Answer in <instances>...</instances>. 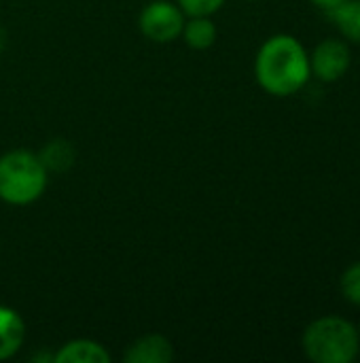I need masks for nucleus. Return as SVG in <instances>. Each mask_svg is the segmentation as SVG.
I'll use <instances>...</instances> for the list:
<instances>
[{
    "label": "nucleus",
    "mask_w": 360,
    "mask_h": 363,
    "mask_svg": "<svg viewBox=\"0 0 360 363\" xmlns=\"http://www.w3.org/2000/svg\"><path fill=\"white\" fill-rule=\"evenodd\" d=\"M310 72V57L295 36L276 34L257 53V81L272 96H293L308 83Z\"/></svg>",
    "instance_id": "nucleus-1"
},
{
    "label": "nucleus",
    "mask_w": 360,
    "mask_h": 363,
    "mask_svg": "<svg viewBox=\"0 0 360 363\" xmlns=\"http://www.w3.org/2000/svg\"><path fill=\"white\" fill-rule=\"evenodd\" d=\"M47 187V168L38 155L15 149L0 157V200L23 206L42 196Z\"/></svg>",
    "instance_id": "nucleus-2"
},
{
    "label": "nucleus",
    "mask_w": 360,
    "mask_h": 363,
    "mask_svg": "<svg viewBox=\"0 0 360 363\" xmlns=\"http://www.w3.org/2000/svg\"><path fill=\"white\" fill-rule=\"evenodd\" d=\"M356 328L339 317H325L308 325L303 334L306 355L316 363H350L359 355Z\"/></svg>",
    "instance_id": "nucleus-3"
},
{
    "label": "nucleus",
    "mask_w": 360,
    "mask_h": 363,
    "mask_svg": "<svg viewBox=\"0 0 360 363\" xmlns=\"http://www.w3.org/2000/svg\"><path fill=\"white\" fill-rule=\"evenodd\" d=\"M138 23L146 38L155 43H170L182 34L185 13L178 4H172L168 0H153L142 9Z\"/></svg>",
    "instance_id": "nucleus-4"
},
{
    "label": "nucleus",
    "mask_w": 360,
    "mask_h": 363,
    "mask_svg": "<svg viewBox=\"0 0 360 363\" xmlns=\"http://www.w3.org/2000/svg\"><path fill=\"white\" fill-rule=\"evenodd\" d=\"M350 68V49L344 40L327 38L323 40L310 60V70L325 83L337 81Z\"/></svg>",
    "instance_id": "nucleus-5"
},
{
    "label": "nucleus",
    "mask_w": 360,
    "mask_h": 363,
    "mask_svg": "<svg viewBox=\"0 0 360 363\" xmlns=\"http://www.w3.org/2000/svg\"><path fill=\"white\" fill-rule=\"evenodd\" d=\"M127 363H168L174 359L172 342L159 334H149L132 342L123 355Z\"/></svg>",
    "instance_id": "nucleus-6"
},
{
    "label": "nucleus",
    "mask_w": 360,
    "mask_h": 363,
    "mask_svg": "<svg viewBox=\"0 0 360 363\" xmlns=\"http://www.w3.org/2000/svg\"><path fill=\"white\" fill-rule=\"evenodd\" d=\"M23 319L8 306H0V362L11 359L23 345Z\"/></svg>",
    "instance_id": "nucleus-7"
},
{
    "label": "nucleus",
    "mask_w": 360,
    "mask_h": 363,
    "mask_svg": "<svg viewBox=\"0 0 360 363\" xmlns=\"http://www.w3.org/2000/svg\"><path fill=\"white\" fill-rule=\"evenodd\" d=\"M110 353L93 340H72L53 357L55 363H110Z\"/></svg>",
    "instance_id": "nucleus-8"
},
{
    "label": "nucleus",
    "mask_w": 360,
    "mask_h": 363,
    "mask_svg": "<svg viewBox=\"0 0 360 363\" xmlns=\"http://www.w3.org/2000/svg\"><path fill=\"white\" fill-rule=\"evenodd\" d=\"M329 15L346 38L360 43V0H342L329 9Z\"/></svg>",
    "instance_id": "nucleus-9"
},
{
    "label": "nucleus",
    "mask_w": 360,
    "mask_h": 363,
    "mask_svg": "<svg viewBox=\"0 0 360 363\" xmlns=\"http://www.w3.org/2000/svg\"><path fill=\"white\" fill-rule=\"evenodd\" d=\"M185 43L193 49H208L216 40V26L208 17H191V21H185L182 28Z\"/></svg>",
    "instance_id": "nucleus-10"
},
{
    "label": "nucleus",
    "mask_w": 360,
    "mask_h": 363,
    "mask_svg": "<svg viewBox=\"0 0 360 363\" xmlns=\"http://www.w3.org/2000/svg\"><path fill=\"white\" fill-rule=\"evenodd\" d=\"M72 160H74V153H72V147L66 143V140H51L42 155H40V162L45 164L47 170H66L72 166Z\"/></svg>",
    "instance_id": "nucleus-11"
},
{
    "label": "nucleus",
    "mask_w": 360,
    "mask_h": 363,
    "mask_svg": "<svg viewBox=\"0 0 360 363\" xmlns=\"http://www.w3.org/2000/svg\"><path fill=\"white\" fill-rule=\"evenodd\" d=\"M225 0H178V6L189 17H210L223 6Z\"/></svg>",
    "instance_id": "nucleus-12"
},
{
    "label": "nucleus",
    "mask_w": 360,
    "mask_h": 363,
    "mask_svg": "<svg viewBox=\"0 0 360 363\" xmlns=\"http://www.w3.org/2000/svg\"><path fill=\"white\" fill-rule=\"evenodd\" d=\"M342 291L346 296V300H350L352 304L360 306V262L350 266L344 277H342Z\"/></svg>",
    "instance_id": "nucleus-13"
},
{
    "label": "nucleus",
    "mask_w": 360,
    "mask_h": 363,
    "mask_svg": "<svg viewBox=\"0 0 360 363\" xmlns=\"http://www.w3.org/2000/svg\"><path fill=\"white\" fill-rule=\"evenodd\" d=\"M316 6H320V9H325V11H329V9H333V6H337L342 0H312Z\"/></svg>",
    "instance_id": "nucleus-14"
}]
</instances>
